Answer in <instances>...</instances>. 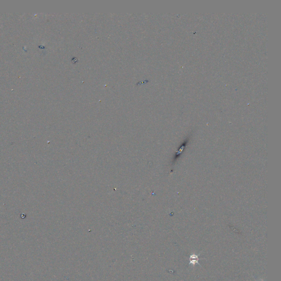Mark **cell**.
I'll list each match as a JSON object with an SVG mask.
<instances>
[{"mask_svg":"<svg viewBox=\"0 0 281 281\" xmlns=\"http://www.w3.org/2000/svg\"><path fill=\"white\" fill-rule=\"evenodd\" d=\"M199 255H196L195 253H192L189 257V264L195 266L196 264H199Z\"/></svg>","mask_w":281,"mask_h":281,"instance_id":"cell-1","label":"cell"}]
</instances>
